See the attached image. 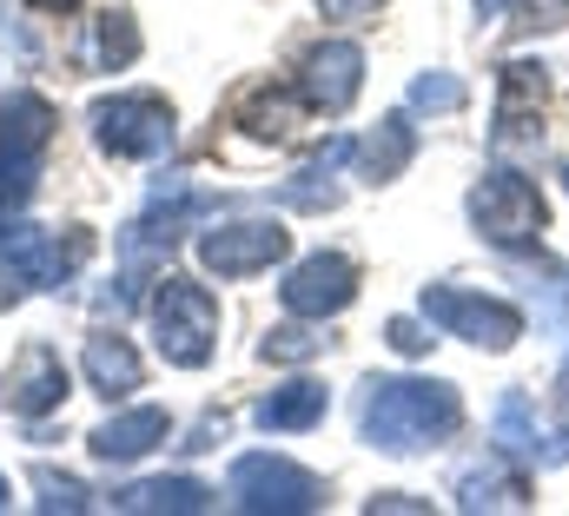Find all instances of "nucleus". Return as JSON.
<instances>
[{
    "instance_id": "f257e3e1",
    "label": "nucleus",
    "mask_w": 569,
    "mask_h": 516,
    "mask_svg": "<svg viewBox=\"0 0 569 516\" xmlns=\"http://www.w3.org/2000/svg\"><path fill=\"white\" fill-rule=\"evenodd\" d=\"M358 430L385 457H418L463 430V397L443 378H365Z\"/></svg>"
},
{
    "instance_id": "f03ea898",
    "label": "nucleus",
    "mask_w": 569,
    "mask_h": 516,
    "mask_svg": "<svg viewBox=\"0 0 569 516\" xmlns=\"http://www.w3.org/2000/svg\"><path fill=\"white\" fill-rule=\"evenodd\" d=\"M53 100L47 93H7L0 100V246L27 226V199L40 192V166H47V146H53Z\"/></svg>"
},
{
    "instance_id": "7ed1b4c3",
    "label": "nucleus",
    "mask_w": 569,
    "mask_h": 516,
    "mask_svg": "<svg viewBox=\"0 0 569 516\" xmlns=\"http://www.w3.org/2000/svg\"><path fill=\"white\" fill-rule=\"evenodd\" d=\"M146 318H152V345L166 365L179 371H206L212 351H219V298L199 285V278H159V291L146 298Z\"/></svg>"
},
{
    "instance_id": "20e7f679",
    "label": "nucleus",
    "mask_w": 569,
    "mask_h": 516,
    "mask_svg": "<svg viewBox=\"0 0 569 516\" xmlns=\"http://www.w3.org/2000/svg\"><path fill=\"white\" fill-rule=\"evenodd\" d=\"M463 212H470V232H477L483 246H497V252H523V246H537L543 226H550V206H543L537 179H523L517 166H490V172L470 186Z\"/></svg>"
},
{
    "instance_id": "39448f33",
    "label": "nucleus",
    "mask_w": 569,
    "mask_h": 516,
    "mask_svg": "<svg viewBox=\"0 0 569 516\" xmlns=\"http://www.w3.org/2000/svg\"><path fill=\"white\" fill-rule=\"evenodd\" d=\"M418 311H425V318L437 325V331H443V338H463V345H477V351H510V345L523 338V311H517L510 298H497V291L425 285Z\"/></svg>"
},
{
    "instance_id": "423d86ee",
    "label": "nucleus",
    "mask_w": 569,
    "mask_h": 516,
    "mask_svg": "<svg viewBox=\"0 0 569 516\" xmlns=\"http://www.w3.org/2000/svg\"><path fill=\"white\" fill-rule=\"evenodd\" d=\"M232 504L246 516H305V510H325V484L291 464V457H272V450H246L232 457V477H226Z\"/></svg>"
},
{
    "instance_id": "0eeeda50",
    "label": "nucleus",
    "mask_w": 569,
    "mask_h": 516,
    "mask_svg": "<svg viewBox=\"0 0 569 516\" xmlns=\"http://www.w3.org/2000/svg\"><path fill=\"white\" fill-rule=\"evenodd\" d=\"M87 127H93V146L113 159H166L179 139L172 107L159 93H107V100H93Z\"/></svg>"
},
{
    "instance_id": "6e6552de",
    "label": "nucleus",
    "mask_w": 569,
    "mask_h": 516,
    "mask_svg": "<svg viewBox=\"0 0 569 516\" xmlns=\"http://www.w3.org/2000/svg\"><path fill=\"white\" fill-rule=\"evenodd\" d=\"M192 252H199V265L212 278H259V271H272L291 252V232L279 219H226V226L199 232Z\"/></svg>"
},
{
    "instance_id": "1a4fd4ad",
    "label": "nucleus",
    "mask_w": 569,
    "mask_h": 516,
    "mask_svg": "<svg viewBox=\"0 0 569 516\" xmlns=\"http://www.w3.org/2000/svg\"><path fill=\"white\" fill-rule=\"evenodd\" d=\"M279 298H284V311L291 318H338V311H351V298H358V265L345 252H311V258H298L291 271H284V285H279Z\"/></svg>"
},
{
    "instance_id": "9d476101",
    "label": "nucleus",
    "mask_w": 569,
    "mask_h": 516,
    "mask_svg": "<svg viewBox=\"0 0 569 516\" xmlns=\"http://www.w3.org/2000/svg\"><path fill=\"white\" fill-rule=\"evenodd\" d=\"M67 390H73V371H67V358L47 345V338H27L20 345V358L7 365V378H0V404L13 410V417H47V410H60L67 404Z\"/></svg>"
},
{
    "instance_id": "9b49d317",
    "label": "nucleus",
    "mask_w": 569,
    "mask_h": 516,
    "mask_svg": "<svg viewBox=\"0 0 569 516\" xmlns=\"http://www.w3.org/2000/svg\"><path fill=\"white\" fill-rule=\"evenodd\" d=\"M365 93V47L358 40H325L298 60V100L311 113H351Z\"/></svg>"
},
{
    "instance_id": "f8f14e48",
    "label": "nucleus",
    "mask_w": 569,
    "mask_h": 516,
    "mask_svg": "<svg viewBox=\"0 0 569 516\" xmlns=\"http://www.w3.org/2000/svg\"><path fill=\"white\" fill-rule=\"evenodd\" d=\"M497 152L517 146H543V67H503V93H497V127H490Z\"/></svg>"
},
{
    "instance_id": "ddd939ff",
    "label": "nucleus",
    "mask_w": 569,
    "mask_h": 516,
    "mask_svg": "<svg viewBox=\"0 0 569 516\" xmlns=\"http://www.w3.org/2000/svg\"><path fill=\"white\" fill-rule=\"evenodd\" d=\"M450 497H457V510H530V477H523L517 457L490 450V457H477V464L457 470Z\"/></svg>"
},
{
    "instance_id": "4468645a",
    "label": "nucleus",
    "mask_w": 569,
    "mask_h": 516,
    "mask_svg": "<svg viewBox=\"0 0 569 516\" xmlns=\"http://www.w3.org/2000/svg\"><path fill=\"white\" fill-rule=\"evenodd\" d=\"M166 437H172V417H166L159 404H133V410H113L107 424H93L87 450H93L100 464H140V457H152Z\"/></svg>"
},
{
    "instance_id": "2eb2a0df",
    "label": "nucleus",
    "mask_w": 569,
    "mask_h": 516,
    "mask_svg": "<svg viewBox=\"0 0 569 516\" xmlns=\"http://www.w3.org/2000/svg\"><path fill=\"white\" fill-rule=\"evenodd\" d=\"M351 159H358V139H325L311 152V166L279 186V206H291V212H338V199H345L338 166H351Z\"/></svg>"
},
{
    "instance_id": "dca6fc26",
    "label": "nucleus",
    "mask_w": 569,
    "mask_h": 516,
    "mask_svg": "<svg viewBox=\"0 0 569 516\" xmlns=\"http://www.w3.org/2000/svg\"><path fill=\"white\" fill-rule=\"evenodd\" d=\"M80 378H87V390H100L107 404H127V397L146 385V365H140V351H133V338L93 331L87 351H80Z\"/></svg>"
},
{
    "instance_id": "f3484780",
    "label": "nucleus",
    "mask_w": 569,
    "mask_h": 516,
    "mask_svg": "<svg viewBox=\"0 0 569 516\" xmlns=\"http://www.w3.org/2000/svg\"><path fill=\"white\" fill-rule=\"evenodd\" d=\"M490 444H497L503 457H517V464L557 470V437L537 424V410H530V397H523V390H503V397H497V417H490Z\"/></svg>"
},
{
    "instance_id": "a211bd4d",
    "label": "nucleus",
    "mask_w": 569,
    "mask_h": 516,
    "mask_svg": "<svg viewBox=\"0 0 569 516\" xmlns=\"http://www.w3.org/2000/svg\"><path fill=\"white\" fill-rule=\"evenodd\" d=\"M325 410H331V390L318 385V378H291V385L266 390L252 404V424L259 430H279V437H298V430H318Z\"/></svg>"
},
{
    "instance_id": "6ab92c4d",
    "label": "nucleus",
    "mask_w": 569,
    "mask_h": 516,
    "mask_svg": "<svg viewBox=\"0 0 569 516\" xmlns=\"http://www.w3.org/2000/svg\"><path fill=\"white\" fill-rule=\"evenodd\" d=\"M212 484L199 477H146V484H127L113 490V510H133V516H199L212 510Z\"/></svg>"
},
{
    "instance_id": "aec40b11",
    "label": "nucleus",
    "mask_w": 569,
    "mask_h": 516,
    "mask_svg": "<svg viewBox=\"0 0 569 516\" xmlns=\"http://www.w3.org/2000/svg\"><path fill=\"white\" fill-rule=\"evenodd\" d=\"M411 159H418V127H411V107H405V113H385V120H378V132H365V139H358V179H371V186H391Z\"/></svg>"
},
{
    "instance_id": "412c9836",
    "label": "nucleus",
    "mask_w": 569,
    "mask_h": 516,
    "mask_svg": "<svg viewBox=\"0 0 569 516\" xmlns=\"http://www.w3.org/2000/svg\"><path fill=\"white\" fill-rule=\"evenodd\" d=\"M140 60V20L127 13V7H107L100 20H93V33H87V67L93 73H120V67H133Z\"/></svg>"
},
{
    "instance_id": "4be33fe9",
    "label": "nucleus",
    "mask_w": 569,
    "mask_h": 516,
    "mask_svg": "<svg viewBox=\"0 0 569 516\" xmlns=\"http://www.w3.org/2000/svg\"><path fill=\"white\" fill-rule=\"evenodd\" d=\"M530 278V298H537V325L543 331H563L569 325V265H517Z\"/></svg>"
},
{
    "instance_id": "5701e85b",
    "label": "nucleus",
    "mask_w": 569,
    "mask_h": 516,
    "mask_svg": "<svg viewBox=\"0 0 569 516\" xmlns=\"http://www.w3.org/2000/svg\"><path fill=\"white\" fill-rule=\"evenodd\" d=\"M470 107V87L457 80V73H443V67H430L411 80V113H430V120H450V113H463Z\"/></svg>"
},
{
    "instance_id": "b1692460",
    "label": "nucleus",
    "mask_w": 569,
    "mask_h": 516,
    "mask_svg": "<svg viewBox=\"0 0 569 516\" xmlns=\"http://www.w3.org/2000/svg\"><path fill=\"white\" fill-rule=\"evenodd\" d=\"M33 490H40V510H47V516H53V510H67V516L93 510V490H87L80 477L53 470V464H33Z\"/></svg>"
},
{
    "instance_id": "393cba45",
    "label": "nucleus",
    "mask_w": 569,
    "mask_h": 516,
    "mask_svg": "<svg viewBox=\"0 0 569 516\" xmlns=\"http://www.w3.org/2000/svg\"><path fill=\"white\" fill-rule=\"evenodd\" d=\"M239 127L259 132V139H291V127H298V107H291L284 93H252V100H246V113H239Z\"/></svg>"
},
{
    "instance_id": "a878e982",
    "label": "nucleus",
    "mask_w": 569,
    "mask_h": 516,
    "mask_svg": "<svg viewBox=\"0 0 569 516\" xmlns=\"http://www.w3.org/2000/svg\"><path fill=\"white\" fill-rule=\"evenodd\" d=\"M318 351H325V338L305 331V325H279V331H266V345H259L266 365H311Z\"/></svg>"
},
{
    "instance_id": "bb28decb",
    "label": "nucleus",
    "mask_w": 569,
    "mask_h": 516,
    "mask_svg": "<svg viewBox=\"0 0 569 516\" xmlns=\"http://www.w3.org/2000/svg\"><path fill=\"white\" fill-rule=\"evenodd\" d=\"M430 331H437L430 318H391V325H385V345H391L398 358H425V351H430Z\"/></svg>"
},
{
    "instance_id": "cd10ccee",
    "label": "nucleus",
    "mask_w": 569,
    "mask_h": 516,
    "mask_svg": "<svg viewBox=\"0 0 569 516\" xmlns=\"http://www.w3.org/2000/svg\"><path fill=\"white\" fill-rule=\"evenodd\" d=\"M569 0H477V13L483 20H497V13H537V27H557V13H563Z\"/></svg>"
},
{
    "instance_id": "c85d7f7f",
    "label": "nucleus",
    "mask_w": 569,
    "mask_h": 516,
    "mask_svg": "<svg viewBox=\"0 0 569 516\" xmlns=\"http://www.w3.org/2000/svg\"><path fill=\"white\" fill-rule=\"evenodd\" d=\"M27 291H33V278H27V271H20L13 258L0 252V311H13V305H20Z\"/></svg>"
},
{
    "instance_id": "c756f323",
    "label": "nucleus",
    "mask_w": 569,
    "mask_h": 516,
    "mask_svg": "<svg viewBox=\"0 0 569 516\" xmlns=\"http://www.w3.org/2000/svg\"><path fill=\"white\" fill-rule=\"evenodd\" d=\"M557 464H569V358H563V378H557Z\"/></svg>"
},
{
    "instance_id": "7c9ffc66",
    "label": "nucleus",
    "mask_w": 569,
    "mask_h": 516,
    "mask_svg": "<svg viewBox=\"0 0 569 516\" xmlns=\"http://www.w3.org/2000/svg\"><path fill=\"white\" fill-rule=\"evenodd\" d=\"M378 7H385V0H318V13H325V20H345V27H358V20L378 13Z\"/></svg>"
},
{
    "instance_id": "2f4dec72",
    "label": "nucleus",
    "mask_w": 569,
    "mask_h": 516,
    "mask_svg": "<svg viewBox=\"0 0 569 516\" xmlns=\"http://www.w3.org/2000/svg\"><path fill=\"white\" fill-rule=\"evenodd\" d=\"M378 510H425V504H411L405 490H391V497H371V516H378Z\"/></svg>"
},
{
    "instance_id": "473e14b6",
    "label": "nucleus",
    "mask_w": 569,
    "mask_h": 516,
    "mask_svg": "<svg viewBox=\"0 0 569 516\" xmlns=\"http://www.w3.org/2000/svg\"><path fill=\"white\" fill-rule=\"evenodd\" d=\"M33 13H73V7H87V0H27Z\"/></svg>"
},
{
    "instance_id": "72a5a7b5",
    "label": "nucleus",
    "mask_w": 569,
    "mask_h": 516,
    "mask_svg": "<svg viewBox=\"0 0 569 516\" xmlns=\"http://www.w3.org/2000/svg\"><path fill=\"white\" fill-rule=\"evenodd\" d=\"M7 497H13V490H7V477H0V510H7Z\"/></svg>"
}]
</instances>
